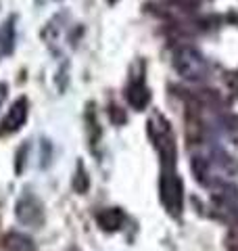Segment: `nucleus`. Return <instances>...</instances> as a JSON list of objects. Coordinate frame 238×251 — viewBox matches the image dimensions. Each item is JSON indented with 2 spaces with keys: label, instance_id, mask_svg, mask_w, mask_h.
I'll return each instance as SVG.
<instances>
[{
  "label": "nucleus",
  "instance_id": "nucleus-4",
  "mask_svg": "<svg viewBox=\"0 0 238 251\" xmlns=\"http://www.w3.org/2000/svg\"><path fill=\"white\" fill-rule=\"evenodd\" d=\"M27 120V99H17L11 107V111L6 113L2 128H0V134H9V132H17Z\"/></svg>",
  "mask_w": 238,
  "mask_h": 251
},
{
  "label": "nucleus",
  "instance_id": "nucleus-6",
  "mask_svg": "<svg viewBox=\"0 0 238 251\" xmlns=\"http://www.w3.org/2000/svg\"><path fill=\"white\" fill-rule=\"evenodd\" d=\"M96 222L102 230H107V232H113V230H119L123 226L125 222V216H123V211L121 209H102L100 214L96 216Z\"/></svg>",
  "mask_w": 238,
  "mask_h": 251
},
{
  "label": "nucleus",
  "instance_id": "nucleus-3",
  "mask_svg": "<svg viewBox=\"0 0 238 251\" xmlns=\"http://www.w3.org/2000/svg\"><path fill=\"white\" fill-rule=\"evenodd\" d=\"M176 69L186 77V80H201L207 74V63L203 61V57L190 49H182L176 54V61H173Z\"/></svg>",
  "mask_w": 238,
  "mask_h": 251
},
{
  "label": "nucleus",
  "instance_id": "nucleus-2",
  "mask_svg": "<svg viewBox=\"0 0 238 251\" xmlns=\"http://www.w3.org/2000/svg\"><path fill=\"white\" fill-rule=\"evenodd\" d=\"M159 197H161L165 209L171 216H180L182 211V180L173 174V170H165L159 182Z\"/></svg>",
  "mask_w": 238,
  "mask_h": 251
},
{
  "label": "nucleus",
  "instance_id": "nucleus-7",
  "mask_svg": "<svg viewBox=\"0 0 238 251\" xmlns=\"http://www.w3.org/2000/svg\"><path fill=\"white\" fill-rule=\"evenodd\" d=\"M6 251H36L31 239H27L25 234H17L13 232L11 237H6Z\"/></svg>",
  "mask_w": 238,
  "mask_h": 251
},
{
  "label": "nucleus",
  "instance_id": "nucleus-8",
  "mask_svg": "<svg viewBox=\"0 0 238 251\" xmlns=\"http://www.w3.org/2000/svg\"><path fill=\"white\" fill-rule=\"evenodd\" d=\"M73 186H75L77 193H86V191H88V174H86V170H84V163H79V166H77Z\"/></svg>",
  "mask_w": 238,
  "mask_h": 251
},
{
  "label": "nucleus",
  "instance_id": "nucleus-9",
  "mask_svg": "<svg viewBox=\"0 0 238 251\" xmlns=\"http://www.w3.org/2000/svg\"><path fill=\"white\" fill-rule=\"evenodd\" d=\"M107 2H111V4H113V2H117V0H107Z\"/></svg>",
  "mask_w": 238,
  "mask_h": 251
},
{
  "label": "nucleus",
  "instance_id": "nucleus-5",
  "mask_svg": "<svg viewBox=\"0 0 238 251\" xmlns=\"http://www.w3.org/2000/svg\"><path fill=\"white\" fill-rule=\"evenodd\" d=\"M125 97H128V103L136 109V111H142L148 100H150V92L146 88V84L142 80H132V84L128 86V92H125Z\"/></svg>",
  "mask_w": 238,
  "mask_h": 251
},
{
  "label": "nucleus",
  "instance_id": "nucleus-1",
  "mask_svg": "<svg viewBox=\"0 0 238 251\" xmlns=\"http://www.w3.org/2000/svg\"><path fill=\"white\" fill-rule=\"evenodd\" d=\"M148 134L155 140V147L159 155H161V163L165 170H173L176 166V143H173V134L169 130L167 122L163 117L155 115L153 120L148 122Z\"/></svg>",
  "mask_w": 238,
  "mask_h": 251
}]
</instances>
